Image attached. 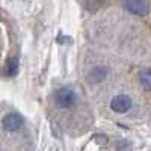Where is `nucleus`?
Returning a JSON list of instances; mask_svg holds the SVG:
<instances>
[{"instance_id":"nucleus-1","label":"nucleus","mask_w":151,"mask_h":151,"mask_svg":"<svg viewBox=\"0 0 151 151\" xmlns=\"http://www.w3.org/2000/svg\"><path fill=\"white\" fill-rule=\"evenodd\" d=\"M124 9L134 15H147L150 11V3L148 0H124Z\"/></svg>"},{"instance_id":"nucleus-2","label":"nucleus","mask_w":151,"mask_h":151,"mask_svg":"<svg viewBox=\"0 0 151 151\" xmlns=\"http://www.w3.org/2000/svg\"><path fill=\"white\" fill-rule=\"evenodd\" d=\"M55 101L60 107H71L76 103V94L68 88H60L55 92Z\"/></svg>"},{"instance_id":"nucleus-3","label":"nucleus","mask_w":151,"mask_h":151,"mask_svg":"<svg viewBox=\"0 0 151 151\" xmlns=\"http://www.w3.org/2000/svg\"><path fill=\"white\" fill-rule=\"evenodd\" d=\"M23 124H24V119L20 113H8L2 122L3 129L6 132H17L23 127Z\"/></svg>"},{"instance_id":"nucleus-4","label":"nucleus","mask_w":151,"mask_h":151,"mask_svg":"<svg viewBox=\"0 0 151 151\" xmlns=\"http://www.w3.org/2000/svg\"><path fill=\"white\" fill-rule=\"evenodd\" d=\"M110 107H112V110H115L118 113H124L132 107V98L129 95H124V94L116 95V97L112 98Z\"/></svg>"},{"instance_id":"nucleus-5","label":"nucleus","mask_w":151,"mask_h":151,"mask_svg":"<svg viewBox=\"0 0 151 151\" xmlns=\"http://www.w3.org/2000/svg\"><path fill=\"white\" fill-rule=\"evenodd\" d=\"M106 76H107V68H104V67H95L94 70L89 71V74H88L86 80H88V82H91V83L101 82V80L106 79Z\"/></svg>"},{"instance_id":"nucleus-6","label":"nucleus","mask_w":151,"mask_h":151,"mask_svg":"<svg viewBox=\"0 0 151 151\" xmlns=\"http://www.w3.org/2000/svg\"><path fill=\"white\" fill-rule=\"evenodd\" d=\"M139 82L144 89L151 91V71L150 70H142L139 73Z\"/></svg>"},{"instance_id":"nucleus-7","label":"nucleus","mask_w":151,"mask_h":151,"mask_svg":"<svg viewBox=\"0 0 151 151\" xmlns=\"http://www.w3.org/2000/svg\"><path fill=\"white\" fill-rule=\"evenodd\" d=\"M17 70H18V60H17V59H9V60L6 62V67H5L6 76H14V74H17Z\"/></svg>"}]
</instances>
